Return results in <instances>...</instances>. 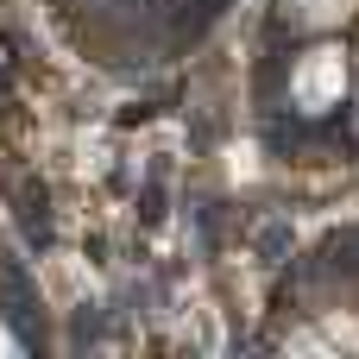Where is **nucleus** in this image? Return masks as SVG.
I'll return each instance as SVG.
<instances>
[{"label":"nucleus","instance_id":"f257e3e1","mask_svg":"<svg viewBox=\"0 0 359 359\" xmlns=\"http://www.w3.org/2000/svg\"><path fill=\"white\" fill-rule=\"evenodd\" d=\"M334 69H341V63H334V50H316V63H309V69L297 76V88H303V101H309V107H316V101L328 95V82H334Z\"/></svg>","mask_w":359,"mask_h":359}]
</instances>
